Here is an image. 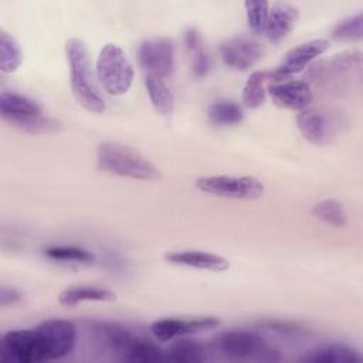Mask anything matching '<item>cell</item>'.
<instances>
[{
    "mask_svg": "<svg viewBox=\"0 0 363 363\" xmlns=\"http://www.w3.org/2000/svg\"><path fill=\"white\" fill-rule=\"evenodd\" d=\"M65 55L69 65L71 89L75 101L88 112L101 113L105 111V101L98 92L91 55L86 44L77 37H71L65 43Z\"/></svg>",
    "mask_w": 363,
    "mask_h": 363,
    "instance_id": "6da1fadb",
    "label": "cell"
},
{
    "mask_svg": "<svg viewBox=\"0 0 363 363\" xmlns=\"http://www.w3.org/2000/svg\"><path fill=\"white\" fill-rule=\"evenodd\" d=\"M91 330L98 342L122 360L157 362L166 356L153 342L132 333L121 325L98 320L91 323Z\"/></svg>",
    "mask_w": 363,
    "mask_h": 363,
    "instance_id": "7a4b0ae2",
    "label": "cell"
},
{
    "mask_svg": "<svg viewBox=\"0 0 363 363\" xmlns=\"http://www.w3.org/2000/svg\"><path fill=\"white\" fill-rule=\"evenodd\" d=\"M96 166L109 174L138 180H156L159 169L135 149L118 143L102 142L96 149Z\"/></svg>",
    "mask_w": 363,
    "mask_h": 363,
    "instance_id": "3957f363",
    "label": "cell"
},
{
    "mask_svg": "<svg viewBox=\"0 0 363 363\" xmlns=\"http://www.w3.org/2000/svg\"><path fill=\"white\" fill-rule=\"evenodd\" d=\"M362 54L359 51H346L333 55L328 61H320L309 69L308 77L326 89L345 91L354 81H360Z\"/></svg>",
    "mask_w": 363,
    "mask_h": 363,
    "instance_id": "277c9868",
    "label": "cell"
},
{
    "mask_svg": "<svg viewBox=\"0 0 363 363\" xmlns=\"http://www.w3.org/2000/svg\"><path fill=\"white\" fill-rule=\"evenodd\" d=\"M96 77L106 94L119 96L132 86L135 71L125 51L119 45L108 43L98 54Z\"/></svg>",
    "mask_w": 363,
    "mask_h": 363,
    "instance_id": "5b68a950",
    "label": "cell"
},
{
    "mask_svg": "<svg viewBox=\"0 0 363 363\" xmlns=\"http://www.w3.org/2000/svg\"><path fill=\"white\" fill-rule=\"evenodd\" d=\"M0 357L13 363H38L51 359L50 346L43 332L35 329H17L3 335Z\"/></svg>",
    "mask_w": 363,
    "mask_h": 363,
    "instance_id": "8992f818",
    "label": "cell"
},
{
    "mask_svg": "<svg viewBox=\"0 0 363 363\" xmlns=\"http://www.w3.org/2000/svg\"><path fill=\"white\" fill-rule=\"evenodd\" d=\"M0 112L6 121L28 132H48L58 128L54 119L43 115L38 102L13 91H1Z\"/></svg>",
    "mask_w": 363,
    "mask_h": 363,
    "instance_id": "52a82bcc",
    "label": "cell"
},
{
    "mask_svg": "<svg viewBox=\"0 0 363 363\" xmlns=\"http://www.w3.org/2000/svg\"><path fill=\"white\" fill-rule=\"evenodd\" d=\"M216 347L224 356L238 360L274 362L279 359L277 350L271 349L262 336L247 329H231L220 333L216 339Z\"/></svg>",
    "mask_w": 363,
    "mask_h": 363,
    "instance_id": "ba28073f",
    "label": "cell"
},
{
    "mask_svg": "<svg viewBox=\"0 0 363 363\" xmlns=\"http://www.w3.org/2000/svg\"><path fill=\"white\" fill-rule=\"evenodd\" d=\"M296 125L302 136L316 146L330 143L345 125L339 112L320 108H306L296 118Z\"/></svg>",
    "mask_w": 363,
    "mask_h": 363,
    "instance_id": "9c48e42d",
    "label": "cell"
},
{
    "mask_svg": "<svg viewBox=\"0 0 363 363\" xmlns=\"http://www.w3.org/2000/svg\"><path fill=\"white\" fill-rule=\"evenodd\" d=\"M201 193L228 199L255 200L264 194V184L252 176H203L196 182Z\"/></svg>",
    "mask_w": 363,
    "mask_h": 363,
    "instance_id": "30bf717a",
    "label": "cell"
},
{
    "mask_svg": "<svg viewBox=\"0 0 363 363\" xmlns=\"http://www.w3.org/2000/svg\"><path fill=\"white\" fill-rule=\"evenodd\" d=\"M140 67L146 75L167 78L174 69V45L169 38H149L138 50Z\"/></svg>",
    "mask_w": 363,
    "mask_h": 363,
    "instance_id": "8fae6325",
    "label": "cell"
},
{
    "mask_svg": "<svg viewBox=\"0 0 363 363\" xmlns=\"http://www.w3.org/2000/svg\"><path fill=\"white\" fill-rule=\"evenodd\" d=\"M264 54L262 44L254 37L238 34L224 40L220 45V57L223 62L235 71H248Z\"/></svg>",
    "mask_w": 363,
    "mask_h": 363,
    "instance_id": "7c38bea8",
    "label": "cell"
},
{
    "mask_svg": "<svg viewBox=\"0 0 363 363\" xmlns=\"http://www.w3.org/2000/svg\"><path fill=\"white\" fill-rule=\"evenodd\" d=\"M329 48V41L326 38H313L302 43L292 48L281 64L271 72L269 79L272 82H282L289 79L292 75L303 71L312 61L320 57Z\"/></svg>",
    "mask_w": 363,
    "mask_h": 363,
    "instance_id": "4fadbf2b",
    "label": "cell"
},
{
    "mask_svg": "<svg viewBox=\"0 0 363 363\" xmlns=\"http://www.w3.org/2000/svg\"><path fill=\"white\" fill-rule=\"evenodd\" d=\"M220 320L214 316L194 318H163L150 323V332L159 342H167L179 336L199 333L218 326Z\"/></svg>",
    "mask_w": 363,
    "mask_h": 363,
    "instance_id": "5bb4252c",
    "label": "cell"
},
{
    "mask_svg": "<svg viewBox=\"0 0 363 363\" xmlns=\"http://www.w3.org/2000/svg\"><path fill=\"white\" fill-rule=\"evenodd\" d=\"M37 328L47 339L52 360L61 359L72 352L77 339V328L71 320L47 319Z\"/></svg>",
    "mask_w": 363,
    "mask_h": 363,
    "instance_id": "9a60e30c",
    "label": "cell"
},
{
    "mask_svg": "<svg viewBox=\"0 0 363 363\" xmlns=\"http://www.w3.org/2000/svg\"><path fill=\"white\" fill-rule=\"evenodd\" d=\"M272 102L285 109L303 111L312 102V89L306 81L291 79L282 82H274L268 88Z\"/></svg>",
    "mask_w": 363,
    "mask_h": 363,
    "instance_id": "2e32d148",
    "label": "cell"
},
{
    "mask_svg": "<svg viewBox=\"0 0 363 363\" xmlns=\"http://www.w3.org/2000/svg\"><path fill=\"white\" fill-rule=\"evenodd\" d=\"M298 20V9L286 1H277L269 4L267 26L264 34L272 43H279L284 40Z\"/></svg>",
    "mask_w": 363,
    "mask_h": 363,
    "instance_id": "e0dca14e",
    "label": "cell"
},
{
    "mask_svg": "<svg viewBox=\"0 0 363 363\" xmlns=\"http://www.w3.org/2000/svg\"><path fill=\"white\" fill-rule=\"evenodd\" d=\"M164 261L173 265H183L197 269H206L213 272H223L230 268V262L227 258L197 250H186V251H172L164 254Z\"/></svg>",
    "mask_w": 363,
    "mask_h": 363,
    "instance_id": "ac0fdd59",
    "label": "cell"
},
{
    "mask_svg": "<svg viewBox=\"0 0 363 363\" xmlns=\"http://www.w3.org/2000/svg\"><path fill=\"white\" fill-rule=\"evenodd\" d=\"M116 299V294L106 288L99 286H69L61 291L58 295V302L62 306H75L85 301L95 302H112Z\"/></svg>",
    "mask_w": 363,
    "mask_h": 363,
    "instance_id": "d6986e66",
    "label": "cell"
},
{
    "mask_svg": "<svg viewBox=\"0 0 363 363\" xmlns=\"http://www.w3.org/2000/svg\"><path fill=\"white\" fill-rule=\"evenodd\" d=\"M145 86L156 112L162 116H170L174 109V98L164 79L145 75Z\"/></svg>",
    "mask_w": 363,
    "mask_h": 363,
    "instance_id": "ffe728a7",
    "label": "cell"
},
{
    "mask_svg": "<svg viewBox=\"0 0 363 363\" xmlns=\"http://www.w3.org/2000/svg\"><path fill=\"white\" fill-rule=\"evenodd\" d=\"M183 41H184L186 50L190 55V60H191L193 74L196 77L206 75L210 68V58H208V54L206 52L200 31L196 27H189L184 31Z\"/></svg>",
    "mask_w": 363,
    "mask_h": 363,
    "instance_id": "44dd1931",
    "label": "cell"
},
{
    "mask_svg": "<svg viewBox=\"0 0 363 363\" xmlns=\"http://www.w3.org/2000/svg\"><path fill=\"white\" fill-rule=\"evenodd\" d=\"M303 360L312 363H360L362 356L352 347L343 345H330L313 350L309 356H305Z\"/></svg>",
    "mask_w": 363,
    "mask_h": 363,
    "instance_id": "7402d4cb",
    "label": "cell"
},
{
    "mask_svg": "<svg viewBox=\"0 0 363 363\" xmlns=\"http://www.w3.org/2000/svg\"><path fill=\"white\" fill-rule=\"evenodd\" d=\"M269 75L271 72L268 71H254L252 74H250L241 94V101L244 106L250 109H257L265 102V96H267L265 84L269 79Z\"/></svg>",
    "mask_w": 363,
    "mask_h": 363,
    "instance_id": "603a6c76",
    "label": "cell"
},
{
    "mask_svg": "<svg viewBox=\"0 0 363 363\" xmlns=\"http://www.w3.org/2000/svg\"><path fill=\"white\" fill-rule=\"evenodd\" d=\"M207 116L211 123L218 126H230V125H238L244 119V111L242 108L228 99H221L213 102L207 109Z\"/></svg>",
    "mask_w": 363,
    "mask_h": 363,
    "instance_id": "cb8c5ba5",
    "label": "cell"
},
{
    "mask_svg": "<svg viewBox=\"0 0 363 363\" xmlns=\"http://www.w3.org/2000/svg\"><path fill=\"white\" fill-rule=\"evenodd\" d=\"M164 354L176 362L196 363L206 360V347L193 339H179L164 352Z\"/></svg>",
    "mask_w": 363,
    "mask_h": 363,
    "instance_id": "d4e9b609",
    "label": "cell"
},
{
    "mask_svg": "<svg viewBox=\"0 0 363 363\" xmlns=\"http://www.w3.org/2000/svg\"><path fill=\"white\" fill-rule=\"evenodd\" d=\"M23 55L16 38L0 28V71L4 74L14 72L21 64Z\"/></svg>",
    "mask_w": 363,
    "mask_h": 363,
    "instance_id": "484cf974",
    "label": "cell"
},
{
    "mask_svg": "<svg viewBox=\"0 0 363 363\" xmlns=\"http://www.w3.org/2000/svg\"><path fill=\"white\" fill-rule=\"evenodd\" d=\"M44 255L50 259L60 262H75V264H92L95 262V254L72 245H54L44 250Z\"/></svg>",
    "mask_w": 363,
    "mask_h": 363,
    "instance_id": "4316f807",
    "label": "cell"
},
{
    "mask_svg": "<svg viewBox=\"0 0 363 363\" xmlns=\"http://www.w3.org/2000/svg\"><path fill=\"white\" fill-rule=\"evenodd\" d=\"M312 214L326 224L342 227L347 223V214L343 204L335 199H323L312 207Z\"/></svg>",
    "mask_w": 363,
    "mask_h": 363,
    "instance_id": "83f0119b",
    "label": "cell"
},
{
    "mask_svg": "<svg viewBox=\"0 0 363 363\" xmlns=\"http://www.w3.org/2000/svg\"><path fill=\"white\" fill-rule=\"evenodd\" d=\"M332 37L337 41H354L363 37V14L357 13L339 21L333 30Z\"/></svg>",
    "mask_w": 363,
    "mask_h": 363,
    "instance_id": "f1b7e54d",
    "label": "cell"
},
{
    "mask_svg": "<svg viewBox=\"0 0 363 363\" xmlns=\"http://www.w3.org/2000/svg\"><path fill=\"white\" fill-rule=\"evenodd\" d=\"M244 7L247 11V23L251 31H254L255 34H264L267 18H268L269 3L268 1H245Z\"/></svg>",
    "mask_w": 363,
    "mask_h": 363,
    "instance_id": "f546056e",
    "label": "cell"
},
{
    "mask_svg": "<svg viewBox=\"0 0 363 363\" xmlns=\"http://www.w3.org/2000/svg\"><path fill=\"white\" fill-rule=\"evenodd\" d=\"M20 299H21L20 291H17L16 288L7 286V285H1V288H0V305L1 306L14 305V303L20 302Z\"/></svg>",
    "mask_w": 363,
    "mask_h": 363,
    "instance_id": "4dcf8cb0",
    "label": "cell"
}]
</instances>
